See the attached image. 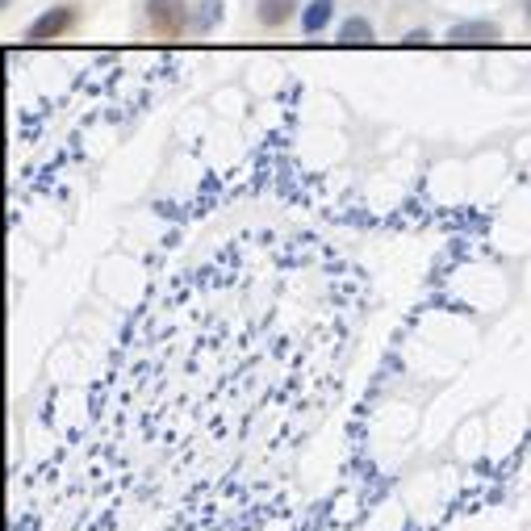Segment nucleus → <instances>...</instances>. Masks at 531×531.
<instances>
[{
  "label": "nucleus",
  "instance_id": "1",
  "mask_svg": "<svg viewBox=\"0 0 531 531\" xmlns=\"http://www.w3.org/2000/svg\"><path fill=\"white\" fill-rule=\"evenodd\" d=\"M486 456H490V423L481 419V414H473V419H465L452 431V460L477 465V460H486Z\"/></svg>",
  "mask_w": 531,
  "mask_h": 531
},
{
  "label": "nucleus",
  "instance_id": "2",
  "mask_svg": "<svg viewBox=\"0 0 531 531\" xmlns=\"http://www.w3.org/2000/svg\"><path fill=\"white\" fill-rule=\"evenodd\" d=\"M448 490H452V481H448V473H419L406 486V511H414V515H431L435 506H440L444 498H448Z\"/></svg>",
  "mask_w": 531,
  "mask_h": 531
},
{
  "label": "nucleus",
  "instance_id": "3",
  "mask_svg": "<svg viewBox=\"0 0 531 531\" xmlns=\"http://www.w3.org/2000/svg\"><path fill=\"white\" fill-rule=\"evenodd\" d=\"M490 456H506L523 440V414L515 406H498L490 410Z\"/></svg>",
  "mask_w": 531,
  "mask_h": 531
},
{
  "label": "nucleus",
  "instance_id": "4",
  "mask_svg": "<svg viewBox=\"0 0 531 531\" xmlns=\"http://www.w3.org/2000/svg\"><path fill=\"white\" fill-rule=\"evenodd\" d=\"M147 21L155 34L180 38L184 26H189V5H184V0H147Z\"/></svg>",
  "mask_w": 531,
  "mask_h": 531
},
{
  "label": "nucleus",
  "instance_id": "5",
  "mask_svg": "<svg viewBox=\"0 0 531 531\" xmlns=\"http://www.w3.org/2000/svg\"><path fill=\"white\" fill-rule=\"evenodd\" d=\"M76 26V9L72 5H55V9H46V13H38L34 17V26L26 30L34 42H46V38H59V34H67Z\"/></svg>",
  "mask_w": 531,
  "mask_h": 531
},
{
  "label": "nucleus",
  "instance_id": "6",
  "mask_svg": "<svg viewBox=\"0 0 531 531\" xmlns=\"http://www.w3.org/2000/svg\"><path fill=\"white\" fill-rule=\"evenodd\" d=\"M377 431H385L389 440H410L419 431V410L414 406H385L377 414Z\"/></svg>",
  "mask_w": 531,
  "mask_h": 531
},
{
  "label": "nucleus",
  "instance_id": "7",
  "mask_svg": "<svg viewBox=\"0 0 531 531\" xmlns=\"http://www.w3.org/2000/svg\"><path fill=\"white\" fill-rule=\"evenodd\" d=\"M84 410H88L84 389H63V394L55 398V423H59V431H76L84 423Z\"/></svg>",
  "mask_w": 531,
  "mask_h": 531
},
{
  "label": "nucleus",
  "instance_id": "8",
  "mask_svg": "<svg viewBox=\"0 0 531 531\" xmlns=\"http://www.w3.org/2000/svg\"><path fill=\"white\" fill-rule=\"evenodd\" d=\"M293 9H297V0H260V21L268 30H276L293 17Z\"/></svg>",
  "mask_w": 531,
  "mask_h": 531
},
{
  "label": "nucleus",
  "instance_id": "9",
  "mask_svg": "<svg viewBox=\"0 0 531 531\" xmlns=\"http://www.w3.org/2000/svg\"><path fill=\"white\" fill-rule=\"evenodd\" d=\"M498 26H481V21H473V26H460V30H448V42H498Z\"/></svg>",
  "mask_w": 531,
  "mask_h": 531
},
{
  "label": "nucleus",
  "instance_id": "10",
  "mask_svg": "<svg viewBox=\"0 0 531 531\" xmlns=\"http://www.w3.org/2000/svg\"><path fill=\"white\" fill-rule=\"evenodd\" d=\"M331 9H335V0H314V5L306 9V17H302V30L306 34H318L331 21Z\"/></svg>",
  "mask_w": 531,
  "mask_h": 531
},
{
  "label": "nucleus",
  "instance_id": "11",
  "mask_svg": "<svg viewBox=\"0 0 531 531\" xmlns=\"http://www.w3.org/2000/svg\"><path fill=\"white\" fill-rule=\"evenodd\" d=\"M356 515H360V498H356V494H339L331 519H335V523H352Z\"/></svg>",
  "mask_w": 531,
  "mask_h": 531
},
{
  "label": "nucleus",
  "instance_id": "12",
  "mask_svg": "<svg viewBox=\"0 0 531 531\" xmlns=\"http://www.w3.org/2000/svg\"><path fill=\"white\" fill-rule=\"evenodd\" d=\"M339 38H343V42H373L377 34H373V26H368L364 17H352L348 26H343V34H339Z\"/></svg>",
  "mask_w": 531,
  "mask_h": 531
},
{
  "label": "nucleus",
  "instance_id": "13",
  "mask_svg": "<svg viewBox=\"0 0 531 531\" xmlns=\"http://www.w3.org/2000/svg\"><path fill=\"white\" fill-rule=\"evenodd\" d=\"M218 21H222V5H218V0H205V5H201V30H214Z\"/></svg>",
  "mask_w": 531,
  "mask_h": 531
},
{
  "label": "nucleus",
  "instance_id": "14",
  "mask_svg": "<svg viewBox=\"0 0 531 531\" xmlns=\"http://www.w3.org/2000/svg\"><path fill=\"white\" fill-rule=\"evenodd\" d=\"M26 440L34 444V456H46V452L55 448V440H46V435H42V427H30V431H26Z\"/></svg>",
  "mask_w": 531,
  "mask_h": 531
},
{
  "label": "nucleus",
  "instance_id": "15",
  "mask_svg": "<svg viewBox=\"0 0 531 531\" xmlns=\"http://www.w3.org/2000/svg\"><path fill=\"white\" fill-rule=\"evenodd\" d=\"M527 17H531V0H527Z\"/></svg>",
  "mask_w": 531,
  "mask_h": 531
}]
</instances>
